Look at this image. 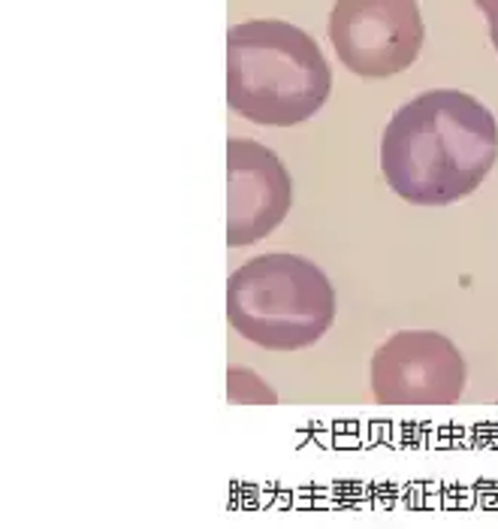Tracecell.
I'll use <instances>...</instances> for the list:
<instances>
[{
  "label": "cell",
  "mask_w": 498,
  "mask_h": 529,
  "mask_svg": "<svg viewBox=\"0 0 498 529\" xmlns=\"http://www.w3.org/2000/svg\"><path fill=\"white\" fill-rule=\"evenodd\" d=\"M332 70L302 27L278 18L232 25L227 34V103L263 127H293L329 100Z\"/></svg>",
  "instance_id": "7a4b0ae2"
},
{
  "label": "cell",
  "mask_w": 498,
  "mask_h": 529,
  "mask_svg": "<svg viewBox=\"0 0 498 529\" xmlns=\"http://www.w3.org/2000/svg\"><path fill=\"white\" fill-rule=\"evenodd\" d=\"M490 39H492V46H495V52H498V25H490Z\"/></svg>",
  "instance_id": "ba28073f"
},
{
  "label": "cell",
  "mask_w": 498,
  "mask_h": 529,
  "mask_svg": "<svg viewBox=\"0 0 498 529\" xmlns=\"http://www.w3.org/2000/svg\"><path fill=\"white\" fill-rule=\"evenodd\" d=\"M293 206V181L272 148L257 139L227 142V246L242 248L281 227Z\"/></svg>",
  "instance_id": "8992f818"
},
{
  "label": "cell",
  "mask_w": 498,
  "mask_h": 529,
  "mask_svg": "<svg viewBox=\"0 0 498 529\" xmlns=\"http://www.w3.org/2000/svg\"><path fill=\"white\" fill-rule=\"evenodd\" d=\"M498 160V121L456 88L423 91L393 112L381 136V172L411 206L471 197Z\"/></svg>",
  "instance_id": "6da1fadb"
},
{
  "label": "cell",
  "mask_w": 498,
  "mask_h": 529,
  "mask_svg": "<svg viewBox=\"0 0 498 529\" xmlns=\"http://www.w3.org/2000/svg\"><path fill=\"white\" fill-rule=\"evenodd\" d=\"M423 15L417 0H335L329 43L350 73L387 79L408 70L423 49Z\"/></svg>",
  "instance_id": "277c9868"
},
{
  "label": "cell",
  "mask_w": 498,
  "mask_h": 529,
  "mask_svg": "<svg viewBox=\"0 0 498 529\" xmlns=\"http://www.w3.org/2000/svg\"><path fill=\"white\" fill-rule=\"evenodd\" d=\"M339 300L329 276L302 254H260L227 279V321L266 351H302L335 324Z\"/></svg>",
  "instance_id": "3957f363"
},
{
  "label": "cell",
  "mask_w": 498,
  "mask_h": 529,
  "mask_svg": "<svg viewBox=\"0 0 498 529\" xmlns=\"http://www.w3.org/2000/svg\"><path fill=\"white\" fill-rule=\"evenodd\" d=\"M468 366L456 345L435 330H399L369 363L381 405H453L462 400Z\"/></svg>",
  "instance_id": "5b68a950"
},
{
  "label": "cell",
  "mask_w": 498,
  "mask_h": 529,
  "mask_svg": "<svg viewBox=\"0 0 498 529\" xmlns=\"http://www.w3.org/2000/svg\"><path fill=\"white\" fill-rule=\"evenodd\" d=\"M474 6L490 18V25H498V0H474Z\"/></svg>",
  "instance_id": "52a82bcc"
}]
</instances>
